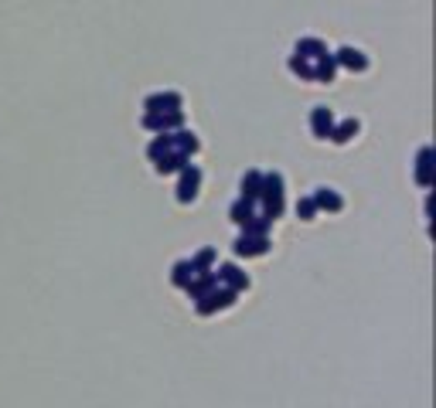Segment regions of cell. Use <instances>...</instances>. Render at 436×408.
<instances>
[{
    "label": "cell",
    "instance_id": "1",
    "mask_svg": "<svg viewBox=\"0 0 436 408\" xmlns=\"http://www.w3.org/2000/svg\"><path fill=\"white\" fill-rule=\"evenodd\" d=\"M256 204H262V214H269L273 221L283 214V207H286V180H283L280 170L262 174V194H259Z\"/></svg>",
    "mask_w": 436,
    "mask_h": 408
},
{
    "label": "cell",
    "instance_id": "2",
    "mask_svg": "<svg viewBox=\"0 0 436 408\" xmlns=\"http://www.w3.org/2000/svg\"><path fill=\"white\" fill-rule=\"evenodd\" d=\"M235 296H239V293L229 289V286H215L202 300H195V313H198V316H211V313H218V309H229V306H235Z\"/></svg>",
    "mask_w": 436,
    "mask_h": 408
},
{
    "label": "cell",
    "instance_id": "3",
    "mask_svg": "<svg viewBox=\"0 0 436 408\" xmlns=\"http://www.w3.org/2000/svg\"><path fill=\"white\" fill-rule=\"evenodd\" d=\"M269 249H273L269 238H256V235H246V231L232 242V252L239 255V258H259V255H266Z\"/></svg>",
    "mask_w": 436,
    "mask_h": 408
},
{
    "label": "cell",
    "instance_id": "4",
    "mask_svg": "<svg viewBox=\"0 0 436 408\" xmlns=\"http://www.w3.org/2000/svg\"><path fill=\"white\" fill-rule=\"evenodd\" d=\"M198 191H202V170L191 163L188 170H181V180H178V187H174V198H178L181 204H191L198 198Z\"/></svg>",
    "mask_w": 436,
    "mask_h": 408
},
{
    "label": "cell",
    "instance_id": "5",
    "mask_svg": "<svg viewBox=\"0 0 436 408\" xmlns=\"http://www.w3.org/2000/svg\"><path fill=\"white\" fill-rule=\"evenodd\" d=\"M184 126V112L174 109V112H143V129L150 133H171V129Z\"/></svg>",
    "mask_w": 436,
    "mask_h": 408
},
{
    "label": "cell",
    "instance_id": "6",
    "mask_svg": "<svg viewBox=\"0 0 436 408\" xmlns=\"http://www.w3.org/2000/svg\"><path fill=\"white\" fill-rule=\"evenodd\" d=\"M215 276H218L222 286H229V289H235V293H246V289H249V276H246L235 262H222V265L215 269Z\"/></svg>",
    "mask_w": 436,
    "mask_h": 408
},
{
    "label": "cell",
    "instance_id": "7",
    "mask_svg": "<svg viewBox=\"0 0 436 408\" xmlns=\"http://www.w3.org/2000/svg\"><path fill=\"white\" fill-rule=\"evenodd\" d=\"M143 109L147 112H174V109H184V96L181 92H154L143 99Z\"/></svg>",
    "mask_w": 436,
    "mask_h": 408
},
{
    "label": "cell",
    "instance_id": "8",
    "mask_svg": "<svg viewBox=\"0 0 436 408\" xmlns=\"http://www.w3.org/2000/svg\"><path fill=\"white\" fill-rule=\"evenodd\" d=\"M171 136V150H178V153H184V156H198V150H202V140L191 133V129H171L167 133Z\"/></svg>",
    "mask_w": 436,
    "mask_h": 408
},
{
    "label": "cell",
    "instance_id": "9",
    "mask_svg": "<svg viewBox=\"0 0 436 408\" xmlns=\"http://www.w3.org/2000/svg\"><path fill=\"white\" fill-rule=\"evenodd\" d=\"M334 129V112L328 105H314L310 109V133L317 136V140H328Z\"/></svg>",
    "mask_w": 436,
    "mask_h": 408
},
{
    "label": "cell",
    "instance_id": "10",
    "mask_svg": "<svg viewBox=\"0 0 436 408\" xmlns=\"http://www.w3.org/2000/svg\"><path fill=\"white\" fill-rule=\"evenodd\" d=\"M416 184L433 187V147H419L416 153Z\"/></svg>",
    "mask_w": 436,
    "mask_h": 408
},
{
    "label": "cell",
    "instance_id": "11",
    "mask_svg": "<svg viewBox=\"0 0 436 408\" xmlns=\"http://www.w3.org/2000/svg\"><path fill=\"white\" fill-rule=\"evenodd\" d=\"M188 167H191V156H184V153H178V150L164 153V156L154 163V170L160 174V177H167V174H181V170H188Z\"/></svg>",
    "mask_w": 436,
    "mask_h": 408
},
{
    "label": "cell",
    "instance_id": "12",
    "mask_svg": "<svg viewBox=\"0 0 436 408\" xmlns=\"http://www.w3.org/2000/svg\"><path fill=\"white\" fill-rule=\"evenodd\" d=\"M218 286V276H215V269H208V272H195V279L184 286V293L191 296V300H202L205 293H211Z\"/></svg>",
    "mask_w": 436,
    "mask_h": 408
},
{
    "label": "cell",
    "instance_id": "13",
    "mask_svg": "<svg viewBox=\"0 0 436 408\" xmlns=\"http://www.w3.org/2000/svg\"><path fill=\"white\" fill-rule=\"evenodd\" d=\"M314 204H317V211H328V214L344 211V198H341L334 187H317V191H314Z\"/></svg>",
    "mask_w": 436,
    "mask_h": 408
},
{
    "label": "cell",
    "instance_id": "14",
    "mask_svg": "<svg viewBox=\"0 0 436 408\" xmlns=\"http://www.w3.org/2000/svg\"><path fill=\"white\" fill-rule=\"evenodd\" d=\"M334 61H337V68L344 65L348 72H365V68H368V58H365L358 48H337L334 51Z\"/></svg>",
    "mask_w": 436,
    "mask_h": 408
},
{
    "label": "cell",
    "instance_id": "15",
    "mask_svg": "<svg viewBox=\"0 0 436 408\" xmlns=\"http://www.w3.org/2000/svg\"><path fill=\"white\" fill-rule=\"evenodd\" d=\"M259 194H262V170H246L239 180V198L259 201Z\"/></svg>",
    "mask_w": 436,
    "mask_h": 408
},
{
    "label": "cell",
    "instance_id": "16",
    "mask_svg": "<svg viewBox=\"0 0 436 408\" xmlns=\"http://www.w3.org/2000/svg\"><path fill=\"white\" fill-rule=\"evenodd\" d=\"M253 214H256V201H246V198L232 201L229 218H232V225H235V228H246V225L253 221Z\"/></svg>",
    "mask_w": 436,
    "mask_h": 408
},
{
    "label": "cell",
    "instance_id": "17",
    "mask_svg": "<svg viewBox=\"0 0 436 408\" xmlns=\"http://www.w3.org/2000/svg\"><path fill=\"white\" fill-rule=\"evenodd\" d=\"M334 75H337V61H334L331 51L314 58V82H334Z\"/></svg>",
    "mask_w": 436,
    "mask_h": 408
},
{
    "label": "cell",
    "instance_id": "18",
    "mask_svg": "<svg viewBox=\"0 0 436 408\" xmlns=\"http://www.w3.org/2000/svg\"><path fill=\"white\" fill-rule=\"evenodd\" d=\"M358 119H344V123H334V129H331V143H337V147H344V143H351L355 136H358Z\"/></svg>",
    "mask_w": 436,
    "mask_h": 408
},
{
    "label": "cell",
    "instance_id": "19",
    "mask_svg": "<svg viewBox=\"0 0 436 408\" xmlns=\"http://www.w3.org/2000/svg\"><path fill=\"white\" fill-rule=\"evenodd\" d=\"M191 279H195V265H191L188 258H181V262H174V265H171V282H174L178 289H184V286H188Z\"/></svg>",
    "mask_w": 436,
    "mask_h": 408
},
{
    "label": "cell",
    "instance_id": "20",
    "mask_svg": "<svg viewBox=\"0 0 436 408\" xmlns=\"http://www.w3.org/2000/svg\"><path fill=\"white\" fill-rule=\"evenodd\" d=\"M324 41H317V38H300L297 41V51L293 54H300V58H307V61H314V58H321L324 54Z\"/></svg>",
    "mask_w": 436,
    "mask_h": 408
},
{
    "label": "cell",
    "instance_id": "21",
    "mask_svg": "<svg viewBox=\"0 0 436 408\" xmlns=\"http://www.w3.org/2000/svg\"><path fill=\"white\" fill-rule=\"evenodd\" d=\"M269 228H273V218L269 214H253V221L246 225V235H256V238H269Z\"/></svg>",
    "mask_w": 436,
    "mask_h": 408
},
{
    "label": "cell",
    "instance_id": "22",
    "mask_svg": "<svg viewBox=\"0 0 436 408\" xmlns=\"http://www.w3.org/2000/svg\"><path fill=\"white\" fill-rule=\"evenodd\" d=\"M286 68H290L297 78H304V82H314V65H310L307 58H300V54H290Z\"/></svg>",
    "mask_w": 436,
    "mask_h": 408
},
{
    "label": "cell",
    "instance_id": "23",
    "mask_svg": "<svg viewBox=\"0 0 436 408\" xmlns=\"http://www.w3.org/2000/svg\"><path fill=\"white\" fill-rule=\"evenodd\" d=\"M164 153H171V136H167V133H157L154 140L147 143V156H150V160L157 163V160H160Z\"/></svg>",
    "mask_w": 436,
    "mask_h": 408
},
{
    "label": "cell",
    "instance_id": "24",
    "mask_svg": "<svg viewBox=\"0 0 436 408\" xmlns=\"http://www.w3.org/2000/svg\"><path fill=\"white\" fill-rule=\"evenodd\" d=\"M188 262L195 265V272H208V269H215V249H202V252L191 255Z\"/></svg>",
    "mask_w": 436,
    "mask_h": 408
},
{
    "label": "cell",
    "instance_id": "25",
    "mask_svg": "<svg viewBox=\"0 0 436 408\" xmlns=\"http://www.w3.org/2000/svg\"><path fill=\"white\" fill-rule=\"evenodd\" d=\"M297 218H300V221H314V218H317L314 198H300V201H297Z\"/></svg>",
    "mask_w": 436,
    "mask_h": 408
}]
</instances>
